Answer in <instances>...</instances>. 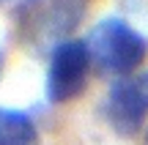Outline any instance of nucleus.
Instances as JSON below:
<instances>
[{
	"label": "nucleus",
	"instance_id": "1",
	"mask_svg": "<svg viewBox=\"0 0 148 145\" xmlns=\"http://www.w3.org/2000/svg\"><path fill=\"white\" fill-rule=\"evenodd\" d=\"M85 44L90 52V63H96L99 71L115 77H129L148 55L145 38L129 22L118 19V16L101 19L90 30Z\"/></svg>",
	"mask_w": 148,
	"mask_h": 145
},
{
	"label": "nucleus",
	"instance_id": "2",
	"mask_svg": "<svg viewBox=\"0 0 148 145\" xmlns=\"http://www.w3.org/2000/svg\"><path fill=\"white\" fill-rule=\"evenodd\" d=\"M88 71H90L88 44L77 41V38L60 41L49 55L47 99L52 104H66L71 99H77L88 85Z\"/></svg>",
	"mask_w": 148,
	"mask_h": 145
},
{
	"label": "nucleus",
	"instance_id": "3",
	"mask_svg": "<svg viewBox=\"0 0 148 145\" xmlns=\"http://www.w3.org/2000/svg\"><path fill=\"white\" fill-rule=\"evenodd\" d=\"M104 118L118 134L129 137L148 118V71L121 77L110 88L104 101Z\"/></svg>",
	"mask_w": 148,
	"mask_h": 145
},
{
	"label": "nucleus",
	"instance_id": "4",
	"mask_svg": "<svg viewBox=\"0 0 148 145\" xmlns=\"http://www.w3.org/2000/svg\"><path fill=\"white\" fill-rule=\"evenodd\" d=\"M90 0H22L19 22L27 33L60 38L82 22Z\"/></svg>",
	"mask_w": 148,
	"mask_h": 145
},
{
	"label": "nucleus",
	"instance_id": "5",
	"mask_svg": "<svg viewBox=\"0 0 148 145\" xmlns=\"http://www.w3.org/2000/svg\"><path fill=\"white\" fill-rule=\"evenodd\" d=\"M0 145H38V129L30 115L0 107Z\"/></svg>",
	"mask_w": 148,
	"mask_h": 145
},
{
	"label": "nucleus",
	"instance_id": "6",
	"mask_svg": "<svg viewBox=\"0 0 148 145\" xmlns=\"http://www.w3.org/2000/svg\"><path fill=\"white\" fill-rule=\"evenodd\" d=\"M3 66H5V55H3V49H0V74H3Z\"/></svg>",
	"mask_w": 148,
	"mask_h": 145
}]
</instances>
